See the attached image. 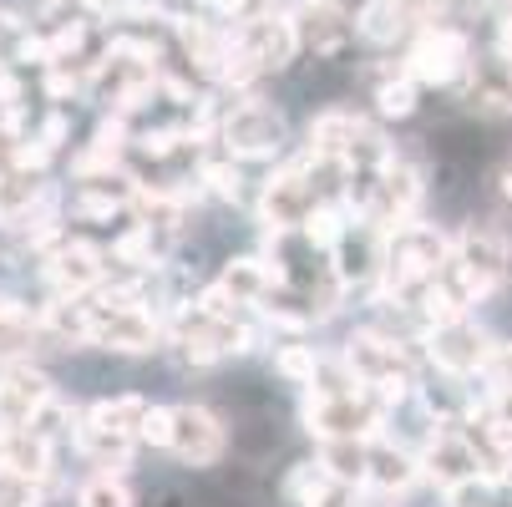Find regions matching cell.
Masks as SVG:
<instances>
[{
    "label": "cell",
    "instance_id": "obj_31",
    "mask_svg": "<svg viewBox=\"0 0 512 507\" xmlns=\"http://www.w3.org/2000/svg\"><path fill=\"white\" fill-rule=\"evenodd\" d=\"M26 41H31V26L11 11H0V66H21Z\"/></svg>",
    "mask_w": 512,
    "mask_h": 507
},
{
    "label": "cell",
    "instance_id": "obj_4",
    "mask_svg": "<svg viewBox=\"0 0 512 507\" xmlns=\"http://www.w3.org/2000/svg\"><path fill=\"white\" fill-rule=\"evenodd\" d=\"M218 142H224V153L239 158V163H264V158H279L284 153L289 127H284V112H274L259 97H244L239 107H229Z\"/></svg>",
    "mask_w": 512,
    "mask_h": 507
},
{
    "label": "cell",
    "instance_id": "obj_28",
    "mask_svg": "<svg viewBox=\"0 0 512 507\" xmlns=\"http://www.w3.org/2000/svg\"><path fill=\"white\" fill-rule=\"evenodd\" d=\"M77 507H137L132 487L122 482V472H97L77 487Z\"/></svg>",
    "mask_w": 512,
    "mask_h": 507
},
{
    "label": "cell",
    "instance_id": "obj_1",
    "mask_svg": "<svg viewBox=\"0 0 512 507\" xmlns=\"http://www.w3.org/2000/svg\"><path fill=\"white\" fill-rule=\"evenodd\" d=\"M300 421L310 437L330 442V437H381V426L391 421V406L371 391H345V396H330V391H305V406H300Z\"/></svg>",
    "mask_w": 512,
    "mask_h": 507
},
{
    "label": "cell",
    "instance_id": "obj_19",
    "mask_svg": "<svg viewBox=\"0 0 512 507\" xmlns=\"http://www.w3.org/2000/svg\"><path fill=\"white\" fill-rule=\"evenodd\" d=\"M0 462L46 482L51 467H56V442L41 437V431H31V426H0Z\"/></svg>",
    "mask_w": 512,
    "mask_h": 507
},
{
    "label": "cell",
    "instance_id": "obj_8",
    "mask_svg": "<svg viewBox=\"0 0 512 507\" xmlns=\"http://www.w3.org/2000/svg\"><path fill=\"white\" fill-rule=\"evenodd\" d=\"M452 274H457V284L472 295V305L487 300V295H497V284L507 279V239H502L497 229H487V224H467V229L457 234Z\"/></svg>",
    "mask_w": 512,
    "mask_h": 507
},
{
    "label": "cell",
    "instance_id": "obj_26",
    "mask_svg": "<svg viewBox=\"0 0 512 507\" xmlns=\"http://www.w3.org/2000/svg\"><path fill=\"white\" fill-rule=\"evenodd\" d=\"M198 183H203V193H213V198H224V203H239V193H244V173H239V158H203L198 163Z\"/></svg>",
    "mask_w": 512,
    "mask_h": 507
},
{
    "label": "cell",
    "instance_id": "obj_15",
    "mask_svg": "<svg viewBox=\"0 0 512 507\" xmlns=\"http://www.w3.org/2000/svg\"><path fill=\"white\" fill-rule=\"evenodd\" d=\"M300 41L315 51V56H325V61H335L355 36H360V26H355V16L340 6V0H300Z\"/></svg>",
    "mask_w": 512,
    "mask_h": 507
},
{
    "label": "cell",
    "instance_id": "obj_13",
    "mask_svg": "<svg viewBox=\"0 0 512 507\" xmlns=\"http://www.w3.org/2000/svg\"><path fill=\"white\" fill-rule=\"evenodd\" d=\"M229 447V431L208 406H178V421H173V457L183 467H213Z\"/></svg>",
    "mask_w": 512,
    "mask_h": 507
},
{
    "label": "cell",
    "instance_id": "obj_5",
    "mask_svg": "<svg viewBox=\"0 0 512 507\" xmlns=\"http://www.w3.org/2000/svg\"><path fill=\"white\" fill-rule=\"evenodd\" d=\"M112 274V254L87 244V239H61L46 259H41V284L61 300H82V295H97Z\"/></svg>",
    "mask_w": 512,
    "mask_h": 507
},
{
    "label": "cell",
    "instance_id": "obj_20",
    "mask_svg": "<svg viewBox=\"0 0 512 507\" xmlns=\"http://www.w3.org/2000/svg\"><path fill=\"white\" fill-rule=\"evenodd\" d=\"M46 340V325L31 305L0 295V366H11V360H31V350Z\"/></svg>",
    "mask_w": 512,
    "mask_h": 507
},
{
    "label": "cell",
    "instance_id": "obj_29",
    "mask_svg": "<svg viewBox=\"0 0 512 507\" xmlns=\"http://www.w3.org/2000/svg\"><path fill=\"white\" fill-rule=\"evenodd\" d=\"M41 92L61 107L77 92H87V71H71V61H51V66H41Z\"/></svg>",
    "mask_w": 512,
    "mask_h": 507
},
{
    "label": "cell",
    "instance_id": "obj_30",
    "mask_svg": "<svg viewBox=\"0 0 512 507\" xmlns=\"http://www.w3.org/2000/svg\"><path fill=\"white\" fill-rule=\"evenodd\" d=\"M0 507H41V482L0 462Z\"/></svg>",
    "mask_w": 512,
    "mask_h": 507
},
{
    "label": "cell",
    "instance_id": "obj_18",
    "mask_svg": "<svg viewBox=\"0 0 512 507\" xmlns=\"http://www.w3.org/2000/svg\"><path fill=\"white\" fill-rule=\"evenodd\" d=\"M421 477H426L421 472V452H411L401 442H386V437L371 442V472H365V487H371V492L396 497V492H411Z\"/></svg>",
    "mask_w": 512,
    "mask_h": 507
},
{
    "label": "cell",
    "instance_id": "obj_27",
    "mask_svg": "<svg viewBox=\"0 0 512 507\" xmlns=\"http://www.w3.org/2000/svg\"><path fill=\"white\" fill-rule=\"evenodd\" d=\"M376 92V112L381 117H411L416 112V97H421V82L411 77V71H396V77L391 82H381V87H371Z\"/></svg>",
    "mask_w": 512,
    "mask_h": 507
},
{
    "label": "cell",
    "instance_id": "obj_23",
    "mask_svg": "<svg viewBox=\"0 0 512 507\" xmlns=\"http://www.w3.org/2000/svg\"><path fill=\"white\" fill-rule=\"evenodd\" d=\"M355 229V219L345 208H335V203H315L310 208V219H305V229H300V239L315 249V254H335L340 249V239Z\"/></svg>",
    "mask_w": 512,
    "mask_h": 507
},
{
    "label": "cell",
    "instance_id": "obj_11",
    "mask_svg": "<svg viewBox=\"0 0 512 507\" xmlns=\"http://www.w3.org/2000/svg\"><path fill=\"white\" fill-rule=\"evenodd\" d=\"M137 188L142 183L127 168L77 178V193H71V219H77V224H112L117 213H127L137 203Z\"/></svg>",
    "mask_w": 512,
    "mask_h": 507
},
{
    "label": "cell",
    "instance_id": "obj_32",
    "mask_svg": "<svg viewBox=\"0 0 512 507\" xmlns=\"http://www.w3.org/2000/svg\"><path fill=\"white\" fill-rule=\"evenodd\" d=\"M198 6H203L208 16H218V21L239 26V21H254V16L274 11V0H198Z\"/></svg>",
    "mask_w": 512,
    "mask_h": 507
},
{
    "label": "cell",
    "instance_id": "obj_22",
    "mask_svg": "<svg viewBox=\"0 0 512 507\" xmlns=\"http://www.w3.org/2000/svg\"><path fill=\"white\" fill-rule=\"evenodd\" d=\"M371 442L376 437H330L320 442V467L340 482V487H365V472H371Z\"/></svg>",
    "mask_w": 512,
    "mask_h": 507
},
{
    "label": "cell",
    "instance_id": "obj_14",
    "mask_svg": "<svg viewBox=\"0 0 512 507\" xmlns=\"http://www.w3.org/2000/svg\"><path fill=\"white\" fill-rule=\"evenodd\" d=\"M56 396L51 376L36 371L31 360H11L0 366V426H31L36 411Z\"/></svg>",
    "mask_w": 512,
    "mask_h": 507
},
{
    "label": "cell",
    "instance_id": "obj_10",
    "mask_svg": "<svg viewBox=\"0 0 512 507\" xmlns=\"http://www.w3.org/2000/svg\"><path fill=\"white\" fill-rule=\"evenodd\" d=\"M421 198H426V178H421V168H411L406 158H391V163L381 168L376 203H371V219H365V224H376L381 234H386V229H401V224L416 219Z\"/></svg>",
    "mask_w": 512,
    "mask_h": 507
},
{
    "label": "cell",
    "instance_id": "obj_17",
    "mask_svg": "<svg viewBox=\"0 0 512 507\" xmlns=\"http://www.w3.org/2000/svg\"><path fill=\"white\" fill-rule=\"evenodd\" d=\"M371 127L360 112H350V107H325L315 122H310V158H320V163H340L345 168V158H350V148L360 142V132Z\"/></svg>",
    "mask_w": 512,
    "mask_h": 507
},
{
    "label": "cell",
    "instance_id": "obj_16",
    "mask_svg": "<svg viewBox=\"0 0 512 507\" xmlns=\"http://www.w3.org/2000/svg\"><path fill=\"white\" fill-rule=\"evenodd\" d=\"M218 284H224L239 305H264L269 295H279V289L289 284V269L274 264V259H259V254H239V259L224 264Z\"/></svg>",
    "mask_w": 512,
    "mask_h": 507
},
{
    "label": "cell",
    "instance_id": "obj_25",
    "mask_svg": "<svg viewBox=\"0 0 512 507\" xmlns=\"http://www.w3.org/2000/svg\"><path fill=\"white\" fill-rule=\"evenodd\" d=\"M320 360H325V355H320L315 345H279V350H274V376L310 391L315 376H320Z\"/></svg>",
    "mask_w": 512,
    "mask_h": 507
},
{
    "label": "cell",
    "instance_id": "obj_12",
    "mask_svg": "<svg viewBox=\"0 0 512 507\" xmlns=\"http://www.w3.org/2000/svg\"><path fill=\"white\" fill-rule=\"evenodd\" d=\"M234 36H239V46L264 66V71H284L289 61L300 56V21L295 16H284V11H264V16H254V21H239L234 26Z\"/></svg>",
    "mask_w": 512,
    "mask_h": 507
},
{
    "label": "cell",
    "instance_id": "obj_2",
    "mask_svg": "<svg viewBox=\"0 0 512 507\" xmlns=\"http://www.w3.org/2000/svg\"><path fill=\"white\" fill-rule=\"evenodd\" d=\"M158 77H163V66L153 61H137L117 46H107L92 66H87V97L107 112H122L132 117L137 107H148V97H158Z\"/></svg>",
    "mask_w": 512,
    "mask_h": 507
},
{
    "label": "cell",
    "instance_id": "obj_33",
    "mask_svg": "<svg viewBox=\"0 0 512 507\" xmlns=\"http://www.w3.org/2000/svg\"><path fill=\"white\" fill-rule=\"evenodd\" d=\"M173 421H178V406H148V416H142V431L137 437L148 447H173Z\"/></svg>",
    "mask_w": 512,
    "mask_h": 507
},
{
    "label": "cell",
    "instance_id": "obj_9",
    "mask_svg": "<svg viewBox=\"0 0 512 507\" xmlns=\"http://www.w3.org/2000/svg\"><path fill=\"white\" fill-rule=\"evenodd\" d=\"M492 345H497V340H492L472 315L426 330V360H431V366L442 371V376H457V381H477V376H482Z\"/></svg>",
    "mask_w": 512,
    "mask_h": 507
},
{
    "label": "cell",
    "instance_id": "obj_37",
    "mask_svg": "<svg viewBox=\"0 0 512 507\" xmlns=\"http://www.w3.org/2000/svg\"><path fill=\"white\" fill-rule=\"evenodd\" d=\"M497 183H502V198H507V203H512V168H507V173H502V178H497Z\"/></svg>",
    "mask_w": 512,
    "mask_h": 507
},
{
    "label": "cell",
    "instance_id": "obj_6",
    "mask_svg": "<svg viewBox=\"0 0 512 507\" xmlns=\"http://www.w3.org/2000/svg\"><path fill=\"white\" fill-rule=\"evenodd\" d=\"M406 71L421 87H457L472 71V41L457 26H421L406 51Z\"/></svg>",
    "mask_w": 512,
    "mask_h": 507
},
{
    "label": "cell",
    "instance_id": "obj_7",
    "mask_svg": "<svg viewBox=\"0 0 512 507\" xmlns=\"http://www.w3.org/2000/svg\"><path fill=\"white\" fill-rule=\"evenodd\" d=\"M168 325L148 305H107L92 295V345L112 355H153Z\"/></svg>",
    "mask_w": 512,
    "mask_h": 507
},
{
    "label": "cell",
    "instance_id": "obj_34",
    "mask_svg": "<svg viewBox=\"0 0 512 507\" xmlns=\"http://www.w3.org/2000/svg\"><path fill=\"white\" fill-rule=\"evenodd\" d=\"M36 137L46 142L51 153H61V148H66V137H71V117H66L61 107H56V112H51V117H46V122L36 127Z\"/></svg>",
    "mask_w": 512,
    "mask_h": 507
},
{
    "label": "cell",
    "instance_id": "obj_24",
    "mask_svg": "<svg viewBox=\"0 0 512 507\" xmlns=\"http://www.w3.org/2000/svg\"><path fill=\"white\" fill-rule=\"evenodd\" d=\"M142 416H148V401L132 396V391L87 406V421H97V426H107V431H122V437H137V431H142ZM137 442H142V437H137Z\"/></svg>",
    "mask_w": 512,
    "mask_h": 507
},
{
    "label": "cell",
    "instance_id": "obj_21",
    "mask_svg": "<svg viewBox=\"0 0 512 507\" xmlns=\"http://www.w3.org/2000/svg\"><path fill=\"white\" fill-rule=\"evenodd\" d=\"M41 325H46V340H51V345H61V350H87V345H92V295H82V300L51 295V305L41 310Z\"/></svg>",
    "mask_w": 512,
    "mask_h": 507
},
{
    "label": "cell",
    "instance_id": "obj_36",
    "mask_svg": "<svg viewBox=\"0 0 512 507\" xmlns=\"http://www.w3.org/2000/svg\"><path fill=\"white\" fill-rule=\"evenodd\" d=\"M46 6H51V11H66V16H71V11H92V0H46Z\"/></svg>",
    "mask_w": 512,
    "mask_h": 507
},
{
    "label": "cell",
    "instance_id": "obj_3",
    "mask_svg": "<svg viewBox=\"0 0 512 507\" xmlns=\"http://www.w3.org/2000/svg\"><path fill=\"white\" fill-rule=\"evenodd\" d=\"M315 173H320V163L305 153L300 163L279 168V173L264 183V193H259V224H264V234H300V229H305L310 208L320 203Z\"/></svg>",
    "mask_w": 512,
    "mask_h": 507
},
{
    "label": "cell",
    "instance_id": "obj_38",
    "mask_svg": "<svg viewBox=\"0 0 512 507\" xmlns=\"http://www.w3.org/2000/svg\"><path fill=\"white\" fill-rule=\"evenodd\" d=\"M0 158H6V153H0Z\"/></svg>",
    "mask_w": 512,
    "mask_h": 507
},
{
    "label": "cell",
    "instance_id": "obj_35",
    "mask_svg": "<svg viewBox=\"0 0 512 507\" xmlns=\"http://www.w3.org/2000/svg\"><path fill=\"white\" fill-rule=\"evenodd\" d=\"M497 56H507V61H512V11L497 21Z\"/></svg>",
    "mask_w": 512,
    "mask_h": 507
}]
</instances>
